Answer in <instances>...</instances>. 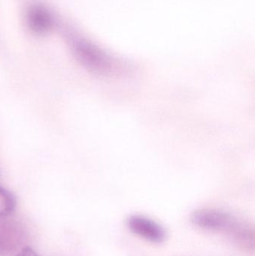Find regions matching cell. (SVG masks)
Returning <instances> with one entry per match:
<instances>
[{
	"label": "cell",
	"instance_id": "6",
	"mask_svg": "<svg viewBox=\"0 0 255 256\" xmlns=\"http://www.w3.org/2000/svg\"><path fill=\"white\" fill-rule=\"evenodd\" d=\"M17 256H39L31 248H25L20 251Z\"/></svg>",
	"mask_w": 255,
	"mask_h": 256
},
{
	"label": "cell",
	"instance_id": "3",
	"mask_svg": "<svg viewBox=\"0 0 255 256\" xmlns=\"http://www.w3.org/2000/svg\"><path fill=\"white\" fill-rule=\"evenodd\" d=\"M129 230L136 236L153 244H162L166 240V231L158 222L142 215H132L127 220Z\"/></svg>",
	"mask_w": 255,
	"mask_h": 256
},
{
	"label": "cell",
	"instance_id": "1",
	"mask_svg": "<svg viewBox=\"0 0 255 256\" xmlns=\"http://www.w3.org/2000/svg\"><path fill=\"white\" fill-rule=\"evenodd\" d=\"M70 49L85 68L102 76H116L124 70L122 62L95 44L78 36H70Z\"/></svg>",
	"mask_w": 255,
	"mask_h": 256
},
{
	"label": "cell",
	"instance_id": "4",
	"mask_svg": "<svg viewBox=\"0 0 255 256\" xmlns=\"http://www.w3.org/2000/svg\"><path fill=\"white\" fill-rule=\"evenodd\" d=\"M26 22L28 28L34 34H46L53 26V16L44 6L32 4L27 10Z\"/></svg>",
	"mask_w": 255,
	"mask_h": 256
},
{
	"label": "cell",
	"instance_id": "5",
	"mask_svg": "<svg viewBox=\"0 0 255 256\" xmlns=\"http://www.w3.org/2000/svg\"><path fill=\"white\" fill-rule=\"evenodd\" d=\"M14 196L4 188L0 186V218L8 216L16 207Z\"/></svg>",
	"mask_w": 255,
	"mask_h": 256
},
{
	"label": "cell",
	"instance_id": "2",
	"mask_svg": "<svg viewBox=\"0 0 255 256\" xmlns=\"http://www.w3.org/2000/svg\"><path fill=\"white\" fill-rule=\"evenodd\" d=\"M191 222L203 230L228 232L232 237L243 225L231 214L216 209L196 210L192 214Z\"/></svg>",
	"mask_w": 255,
	"mask_h": 256
}]
</instances>
